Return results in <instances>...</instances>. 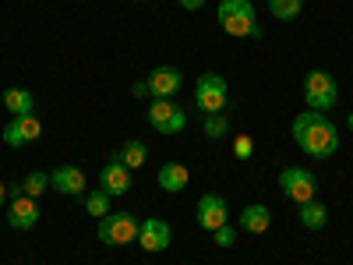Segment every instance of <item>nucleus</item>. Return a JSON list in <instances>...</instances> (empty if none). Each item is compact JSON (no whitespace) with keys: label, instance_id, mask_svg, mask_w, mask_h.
<instances>
[{"label":"nucleus","instance_id":"f257e3e1","mask_svg":"<svg viewBox=\"0 0 353 265\" xmlns=\"http://www.w3.org/2000/svg\"><path fill=\"white\" fill-rule=\"evenodd\" d=\"M293 141L311 159H329L339 149V128L318 110H304L293 117Z\"/></svg>","mask_w":353,"mask_h":265},{"label":"nucleus","instance_id":"f03ea898","mask_svg":"<svg viewBox=\"0 0 353 265\" xmlns=\"http://www.w3.org/2000/svg\"><path fill=\"white\" fill-rule=\"evenodd\" d=\"M194 106L201 110V117L209 113H223L230 106V85L223 75L216 71H205L198 81H194Z\"/></svg>","mask_w":353,"mask_h":265},{"label":"nucleus","instance_id":"7ed1b4c3","mask_svg":"<svg viewBox=\"0 0 353 265\" xmlns=\"http://www.w3.org/2000/svg\"><path fill=\"white\" fill-rule=\"evenodd\" d=\"M216 21L226 36H251V28L258 25V14L251 8V0H219L216 8Z\"/></svg>","mask_w":353,"mask_h":265},{"label":"nucleus","instance_id":"20e7f679","mask_svg":"<svg viewBox=\"0 0 353 265\" xmlns=\"http://www.w3.org/2000/svg\"><path fill=\"white\" fill-rule=\"evenodd\" d=\"M339 99V85L329 71H307L304 78V103L307 110H318V113H329Z\"/></svg>","mask_w":353,"mask_h":265},{"label":"nucleus","instance_id":"39448f33","mask_svg":"<svg viewBox=\"0 0 353 265\" xmlns=\"http://www.w3.org/2000/svg\"><path fill=\"white\" fill-rule=\"evenodd\" d=\"M138 223L131 213H110L99 219V241L110 244V248H121V244H131L138 241Z\"/></svg>","mask_w":353,"mask_h":265},{"label":"nucleus","instance_id":"423d86ee","mask_svg":"<svg viewBox=\"0 0 353 265\" xmlns=\"http://www.w3.org/2000/svg\"><path fill=\"white\" fill-rule=\"evenodd\" d=\"M279 191H283L290 202L304 205V202L318 198V181H314V173L304 170V166H286V170L279 173Z\"/></svg>","mask_w":353,"mask_h":265},{"label":"nucleus","instance_id":"0eeeda50","mask_svg":"<svg viewBox=\"0 0 353 265\" xmlns=\"http://www.w3.org/2000/svg\"><path fill=\"white\" fill-rule=\"evenodd\" d=\"M149 124L159 135H181L188 128V113L176 106L173 99H152L149 103Z\"/></svg>","mask_w":353,"mask_h":265},{"label":"nucleus","instance_id":"6e6552de","mask_svg":"<svg viewBox=\"0 0 353 265\" xmlns=\"http://www.w3.org/2000/svg\"><path fill=\"white\" fill-rule=\"evenodd\" d=\"M223 223H230V205H226V198L216 195V191H205V195L198 198V226H201L205 233H216Z\"/></svg>","mask_w":353,"mask_h":265},{"label":"nucleus","instance_id":"1a4fd4ad","mask_svg":"<svg viewBox=\"0 0 353 265\" xmlns=\"http://www.w3.org/2000/svg\"><path fill=\"white\" fill-rule=\"evenodd\" d=\"M138 244L149 251V255L166 251V248L173 244V230H170V223H166V219H156V216L141 219V223H138Z\"/></svg>","mask_w":353,"mask_h":265},{"label":"nucleus","instance_id":"9d476101","mask_svg":"<svg viewBox=\"0 0 353 265\" xmlns=\"http://www.w3.org/2000/svg\"><path fill=\"white\" fill-rule=\"evenodd\" d=\"M99 188H103L110 198L131 191V170L121 163V156H110V163L99 170Z\"/></svg>","mask_w":353,"mask_h":265},{"label":"nucleus","instance_id":"9b49d317","mask_svg":"<svg viewBox=\"0 0 353 265\" xmlns=\"http://www.w3.org/2000/svg\"><path fill=\"white\" fill-rule=\"evenodd\" d=\"M39 135H43V124H39V117H36V113L14 117V121L4 128V145H8V149H21V145L36 141Z\"/></svg>","mask_w":353,"mask_h":265},{"label":"nucleus","instance_id":"f8f14e48","mask_svg":"<svg viewBox=\"0 0 353 265\" xmlns=\"http://www.w3.org/2000/svg\"><path fill=\"white\" fill-rule=\"evenodd\" d=\"M50 191H61V195H68V198H81V195L88 191L85 173H81L78 166H71V163L57 166V170L50 173Z\"/></svg>","mask_w":353,"mask_h":265},{"label":"nucleus","instance_id":"ddd939ff","mask_svg":"<svg viewBox=\"0 0 353 265\" xmlns=\"http://www.w3.org/2000/svg\"><path fill=\"white\" fill-rule=\"evenodd\" d=\"M39 219H43V213H39V202H36V198H28V195H14V198H11L8 223H11L14 230H32Z\"/></svg>","mask_w":353,"mask_h":265},{"label":"nucleus","instance_id":"4468645a","mask_svg":"<svg viewBox=\"0 0 353 265\" xmlns=\"http://www.w3.org/2000/svg\"><path fill=\"white\" fill-rule=\"evenodd\" d=\"M181 85H184V75L176 71V68H156L152 75H149V96H156V99H173L176 92H181Z\"/></svg>","mask_w":353,"mask_h":265},{"label":"nucleus","instance_id":"2eb2a0df","mask_svg":"<svg viewBox=\"0 0 353 265\" xmlns=\"http://www.w3.org/2000/svg\"><path fill=\"white\" fill-rule=\"evenodd\" d=\"M156 181H159L163 191L176 195V191H184V188L191 184V170H188L184 163H163L159 173H156Z\"/></svg>","mask_w":353,"mask_h":265},{"label":"nucleus","instance_id":"dca6fc26","mask_svg":"<svg viewBox=\"0 0 353 265\" xmlns=\"http://www.w3.org/2000/svg\"><path fill=\"white\" fill-rule=\"evenodd\" d=\"M272 223V213H269V205H261V202H251L244 205V213H241V230L248 233H265Z\"/></svg>","mask_w":353,"mask_h":265},{"label":"nucleus","instance_id":"f3484780","mask_svg":"<svg viewBox=\"0 0 353 265\" xmlns=\"http://www.w3.org/2000/svg\"><path fill=\"white\" fill-rule=\"evenodd\" d=\"M4 106L11 117H28L36 113V96L28 88H4Z\"/></svg>","mask_w":353,"mask_h":265},{"label":"nucleus","instance_id":"a211bd4d","mask_svg":"<svg viewBox=\"0 0 353 265\" xmlns=\"http://www.w3.org/2000/svg\"><path fill=\"white\" fill-rule=\"evenodd\" d=\"M297 219H301L304 230H321V226L329 223V209H325V205H321L318 198H311V202L297 205Z\"/></svg>","mask_w":353,"mask_h":265},{"label":"nucleus","instance_id":"6ab92c4d","mask_svg":"<svg viewBox=\"0 0 353 265\" xmlns=\"http://www.w3.org/2000/svg\"><path fill=\"white\" fill-rule=\"evenodd\" d=\"M117 156H121V163H124L128 170H141L145 163H149V145H145L141 138H128Z\"/></svg>","mask_w":353,"mask_h":265},{"label":"nucleus","instance_id":"aec40b11","mask_svg":"<svg viewBox=\"0 0 353 265\" xmlns=\"http://www.w3.org/2000/svg\"><path fill=\"white\" fill-rule=\"evenodd\" d=\"M110 202H113V198H110L103 188H99V191H85V195H81V205H85V213L92 216V219H103V216H110V213H113V209H110Z\"/></svg>","mask_w":353,"mask_h":265},{"label":"nucleus","instance_id":"412c9836","mask_svg":"<svg viewBox=\"0 0 353 265\" xmlns=\"http://www.w3.org/2000/svg\"><path fill=\"white\" fill-rule=\"evenodd\" d=\"M46 191H50V173L32 170V173H25V177H21V195H28V198H36V202H39V195H46Z\"/></svg>","mask_w":353,"mask_h":265},{"label":"nucleus","instance_id":"4be33fe9","mask_svg":"<svg viewBox=\"0 0 353 265\" xmlns=\"http://www.w3.org/2000/svg\"><path fill=\"white\" fill-rule=\"evenodd\" d=\"M205 138H212V141H223L230 135V121H226V113H209L205 117V124H201Z\"/></svg>","mask_w":353,"mask_h":265},{"label":"nucleus","instance_id":"5701e85b","mask_svg":"<svg viewBox=\"0 0 353 265\" xmlns=\"http://www.w3.org/2000/svg\"><path fill=\"white\" fill-rule=\"evenodd\" d=\"M269 11L279 21H293V18L304 11V0H269Z\"/></svg>","mask_w":353,"mask_h":265},{"label":"nucleus","instance_id":"b1692460","mask_svg":"<svg viewBox=\"0 0 353 265\" xmlns=\"http://www.w3.org/2000/svg\"><path fill=\"white\" fill-rule=\"evenodd\" d=\"M212 237H216L219 248H233V241H237V226H233V223H223V226L212 233Z\"/></svg>","mask_w":353,"mask_h":265},{"label":"nucleus","instance_id":"393cba45","mask_svg":"<svg viewBox=\"0 0 353 265\" xmlns=\"http://www.w3.org/2000/svg\"><path fill=\"white\" fill-rule=\"evenodd\" d=\"M251 153H254V141H251L248 135L233 138V156H237V159H251Z\"/></svg>","mask_w":353,"mask_h":265},{"label":"nucleus","instance_id":"a878e982","mask_svg":"<svg viewBox=\"0 0 353 265\" xmlns=\"http://www.w3.org/2000/svg\"><path fill=\"white\" fill-rule=\"evenodd\" d=\"M184 11H198V8H205V0H176Z\"/></svg>","mask_w":353,"mask_h":265},{"label":"nucleus","instance_id":"bb28decb","mask_svg":"<svg viewBox=\"0 0 353 265\" xmlns=\"http://www.w3.org/2000/svg\"><path fill=\"white\" fill-rule=\"evenodd\" d=\"M134 96H149V81H138L134 85Z\"/></svg>","mask_w":353,"mask_h":265},{"label":"nucleus","instance_id":"cd10ccee","mask_svg":"<svg viewBox=\"0 0 353 265\" xmlns=\"http://www.w3.org/2000/svg\"><path fill=\"white\" fill-rule=\"evenodd\" d=\"M8 202V184H0V205Z\"/></svg>","mask_w":353,"mask_h":265},{"label":"nucleus","instance_id":"c85d7f7f","mask_svg":"<svg viewBox=\"0 0 353 265\" xmlns=\"http://www.w3.org/2000/svg\"><path fill=\"white\" fill-rule=\"evenodd\" d=\"M346 128L353 131V110H350V117H346Z\"/></svg>","mask_w":353,"mask_h":265}]
</instances>
